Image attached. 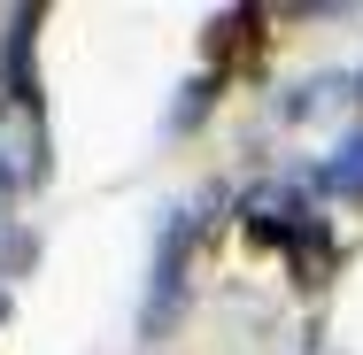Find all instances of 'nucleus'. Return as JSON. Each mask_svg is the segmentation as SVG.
Instances as JSON below:
<instances>
[{"instance_id": "obj_5", "label": "nucleus", "mask_w": 363, "mask_h": 355, "mask_svg": "<svg viewBox=\"0 0 363 355\" xmlns=\"http://www.w3.org/2000/svg\"><path fill=\"white\" fill-rule=\"evenodd\" d=\"M317 186L340 193V201H363V124H356V132H340V147H333L325 170H317Z\"/></svg>"}, {"instance_id": "obj_11", "label": "nucleus", "mask_w": 363, "mask_h": 355, "mask_svg": "<svg viewBox=\"0 0 363 355\" xmlns=\"http://www.w3.org/2000/svg\"><path fill=\"white\" fill-rule=\"evenodd\" d=\"M356 93H363V77H356Z\"/></svg>"}, {"instance_id": "obj_9", "label": "nucleus", "mask_w": 363, "mask_h": 355, "mask_svg": "<svg viewBox=\"0 0 363 355\" xmlns=\"http://www.w3.org/2000/svg\"><path fill=\"white\" fill-rule=\"evenodd\" d=\"M209 93H217V85H209V77H194V85H186V101L170 108V124H178V132H186V124H201V108H209Z\"/></svg>"}, {"instance_id": "obj_6", "label": "nucleus", "mask_w": 363, "mask_h": 355, "mask_svg": "<svg viewBox=\"0 0 363 355\" xmlns=\"http://www.w3.org/2000/svg\"><path fill=\"white\" fill-rule=\"evenodd\" d=\"M348 93H356V77H309V85H294V93H286V124H309V116L340 108Z\"/></svg>"}, {"instance_id": "obj_2", "label": "nucleus", "mask_w": 363, "mask_h": 355, "mask_svg": "<svg viewBox=\"0 0 363 355\" xmlns=\"http://www.w3.org/2000/svg\"><path fill=\"white\" fill-rule=\"evenodd\" d=\"M240 216H247V232H255V240H286V247L317 224V216H309V201H301L294 186H255V193L240 201Z\"/></svg>"}, {"instance_id": "obj_3", "label": "nucleus", "mask_w": 363, "mask_h": 355, "mask_svg": "<svg viewBox=\"0 0 363 355\" xmlns=\"http://www.w3.org/2000/svg\"><path fill=\"white\" fill-rule=\"evenodd\" d=\"M31 39H39V8H16V16H8V47H0V77H8V108H31V116H39Z\"/></svg>"}, {"instance_id": "obj_4", "label": "nucleus", "mask_w": 363, "mask_h": 355, "mask_svg": "<svg viewBox=\"0 0 363 355\" xmlns=\"http://www.w3.org/2000/svg\"><path fill=\"white\" fill-rule=\"evenodd\" d=\"M0 170H8V186H39L47 178V132H39L31 108H8V124H0Z\"/></svg>"}, {"instance_id": "obj_8", "label": "nucleus", "mask_w": 363, "mask_h": 355, "mask_svg": "<svg viewBox=\"0 0 363 355\" xmlns=\"http://www.w3.org/2000/svg\"><path fill=\"white\" fill-rule=\"evenodd\" d=\"M294 255H301V278H317V271L333 263V240H325V224H309V232L294 240Z\"/></svg>"}, {"instance_id": "obj_1", "label": "nucleus", "mask_w": 363, "mask_h": 355, "mask_svg": "<svg viewBox=\"0 0 363 355\" xmlns=\"http://www.w3.org/2000/svg\"><path fill=\"white\" fill-rule=\"evenodd\" d=\"M194 209H170V224H162V240H155V278H147V340L178 317V293H186V255H194Z\"/></svg>"}, {"instance_id": "obj_10", "label": "nucleus", "mask_w": 363, "mask_h": 355, "mask_svg": "<svg viewBox=\"0 0 363 355\" xmlns=\"http://www.w3.org/2000/svg\"><path fill=\"white\" fill-rule=\"evenodd\" d=\"M0 317H8V293H0Z\"/></svg>"}, {"instance_id": "obj_7", "label": "nucleus", "mask_w": 363, "mask_h": 355, "mask_svg": "<svg viewBox=\"0 0 363 355\" xmlns=\"http://www.w3.org/2000/svg\"><path fill=\"white\" fill-rule=\"evenodd\" d=\"M31 263H39V240H31V232H8V240H0V278H23Z\"/></svg>"}]
</instances>
